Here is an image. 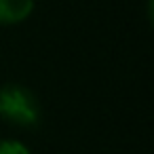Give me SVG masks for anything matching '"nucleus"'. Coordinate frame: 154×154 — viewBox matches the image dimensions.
I'll list each match as a JSON object with an SVG mask.
<instances>
[{
    "label": "nucleus",
    "instance_id": "3",
    "mask_svg": "<svg viewBox=\"0 0 154 154\" xmlns=\"http://www.w3.org/2000/svg\"><path fill=\"white\" fill-rule=\"evenodd\" d=\"M0 154H30L28 146L17 139H2L0 141Z\"/></svg>",
    "mask_w": 154,
    "mask_h": 154
},
{
    "label": "nucleus",
    "instance_id": "2",
    "mask_svg": "<svg viewBox=\"0 0 154 154\" xmlns=\"http://www.w3.org/2000/svg\"><path fill=\"white\" fill-rule=\"evenodd\" d=\"M34 11V0H0V26L26 21Z\"/></svg>",
    "mask_w": 154,
    "mask_h": 154
},
{
    "label": "nucleus",
    "instance_id": "1",
    "mask_svg": "<svg viewBox=\"0 0 154 154\" xmlns=\"http://www.w3.org/2000/svg\"><path fill=\"white\" fill-rule=\"evenodd\" d=\"M0 116L19 129H34L42 118L36 93L23 85L7 82L0 87Z\"/></svg>",
    "mask_w": 154,
    "mask_h": 154
}]
</instances>
